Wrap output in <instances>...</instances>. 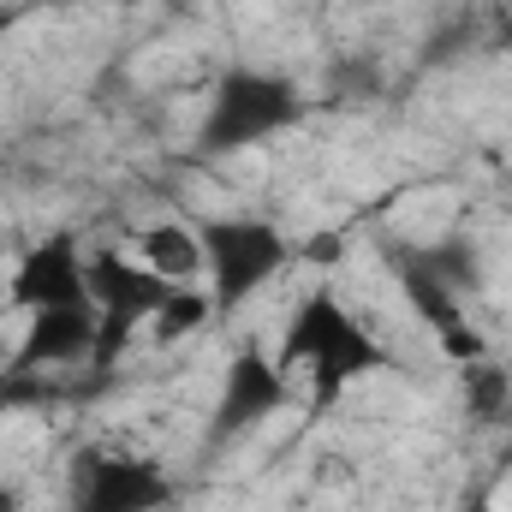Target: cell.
<instances>
[{"label": "cell", "instance_id": "cell-1", "mask_svg": "<svg viewBox=\"0 0 512 512\" xmlns=\"http://www.w3.org/2000/svg\"><path fill=\"white\" fill-rule=\"evenodd\" d=\"M304 120V90L286 72H262V66H221L203 126H197V149L203 155H233V149H256L280 131Z\"/></svg>", "mask_w": 512, "mask_h": 512}, {"label": "cell", "instance_id": "cell-2", "mask_svg": "<svg viewBox=\"0 0 512 512\" xmlns=\"http://www.w3.org/2000/svg\"><path fill=\"white\" fill-rule=\"evenodd\" d=\"M197 245H203L209 298L221 316H233L251 292H262L292 262L286 233L262 215H197Z\"/></svg>", "mask_w": 512, "mask_h": 512}, {"label": "cell", "instance_id": "cell-3", "mask_svg": "<svg viewBox=\"0 0 512 512\" xmlns=\"http://www.w3.org/2000/svg\"><path fill=\"white\" fill-rule=\"evenodd\" d=\"M173 298V280H161L155 268H143L137 256H90V304L102 310V334H96V364H114L126 352L131 328L149 322L161 304Z\"/></svg>", "mask_w": 512, "mask_h": 512}, {"label": "cell", "instance_id": "cell-4", "mask_svg": "<svg viewBox=\"0 0 512 512\" xmlns=\"http://www.w3.org/2000/svg\"><path fill=\"white\" fill-rule=\"evenodd\" d=\"M173 477L143 453H84L72 465V512H161Z\"/></svg>", "mask_w": 512, "mask_h": 512}, {"label": "cell", "instance_id": "cell-5", "mask_svg": "<svg viewBox=\"0 0 512 512\" xmlns=\"http://www.w3.org/2000/svg\"><path fill=\"white\" fill-rule=\"evenodd\" d=\"M286 405V370L262 352V346H239L227 358V376H221V399L209 411V441H233L256 423H268L274 411Z\"/></svg>", "mask_w": 512, "mask_h": 512}, {"label": "cell", "instance_id": "cell-6", "mask_svg": "<svg viewBox=\"0 0 512 512\" xmlns=\"http://www.w3.org/2000/svg\"><path fill=\"white\" fill-rule=\"evenodd\" d=\"M12 304L18 310H48V304H84L90 298V262L78 256L72 233H48L42 245L18 256L12 268Z\"/></svg>", "mask_w": 512, "mask_h": 512}, {"label": "cell", "instance_id": "cell-7", "mask_svg": "<svg viewBox=\"0 0 512 512\" xmlns=\"http://www.w3.org/2000/svg\"><path fill=\"white\" fill-rule=\"evenodd\" d=\"M96 334H102V310L84 298V304H48V310H30V328H24V346H18V370H42V364H72L84 352H96Z\"/></svg>", "mask_w": 512, "mask_h": 512}, {"label": "cell", "instance_id": "cell-8", "mask_svg": "<svg viewBox=\"0 0 512 512\" xmlns=\"http://www.w3.org/2000/svg\"><path fill=\"white\" fill-rule=\"evenodd\" d=\"M352 322V310L340 304V292L334 286H316V292H304L298 304H292V316H286V334H280V370L292 376V370H310L328 346H334V334Z\"/></svg>", "mask_w": 512, "mask_h": 512}, {"label": "cell", "instance_id": "cell-9", "mask_svg": "<svg viewBox=\"0 0 512 512\" xmlns=\"http://www.w3.org/2000/svg\"><path fill=\"white\" fill-rule=\"evenodd\" d=\"M387 268H393V280H399V292H405V304H411V316L429 328V334H447V328H459L465 322V298L429 268V256L417 251V245H387Z\"/></svg>", "mask_w": 512, "mask_h": 512}, {"label": "cell", "instance_id": "cell-10", "mask_svg": "<svg viewBox=\"0 0 512 512\" xmlns=\"http://www.w3.org/2000/svg\"><path fill=\"white\" fill-rule=\"evenodd\" d=\"M137 262L155 268V274L173 280V286H191V280L203 274L197 227H185V221H155V227H143V233H137Z\"/></svg>", "mask_w": 512, "mask_h": 512}, {"label": "cell", "instance_id": "cell-11", "mask_svg": "<svg viewBox=\"0 0 512 512\" xmlns=\"http://www.w3.org/2000/svg\"><path fill=\"white\" fill-rule=\"evenodd\" d=\"M465 411L471 423H507L512 417V370L495 358L465 364Z\"/></svg>", "mask_w": 512, "mask_h": 512}, {"label": "cell", "instance_id": "cell-12", "mask_svg": "<svg viewBox=\"0 0 512 512\" xmlns=\"http://www.w3.org/2000/svg\"><path fill=\"white\" fill-rule=\"evenodd\" d=\"M209 316H215V298H209V292H197V286H173V298L149 316V334H155L161 346H173V340H191L197 328H209Z\"/></svg>", "mask_w": 512, "mask_h": 512}, {"label": "cell", "instance_id": "cell-13", "mask_svg": "<svg viewBox=\"0 0 512 512\" xmlns=\"http://www.w3.org/2000/svg\"><path fill=\"white\" fill-rule=\"evenodd\" d=\"M423 256H429V268H435V274H441V280H447L459 298L483 286V268H477V251H471V239L447 233V239H435V245H429Z\"/></svg>", "mask_w": 512, "mask_h": 512}, {"label": "cell", "instance_id": "cell-14", "mask_svg": "<svg viewBox=\"0 0 512 512\" xmlns=\"http://www.w3.org/2000/svg\"><path fill=\"white\" fill-rule=\"evenodd\" d=\"M435 340H441V352H447L453 364H477V358H489V340H483V328H471V316H465L459 328L435 334Z\"/></svg>", "mask_w": 512, "mask_h": 512}, {"label": "cell", "instance_id": "cell-15", "mask_svg": "<svg viewBox=\"0 0 512 512\" xmlns=\"http://www.w3.org/2000/svg\"><path fill=\"white\" fill-rule=\"evenodd\" d=\"M334 251H340V239H310V245H304V262L328 268V262H334Z\"/></svg>", "mask_w": 512, "mask_h": 512}, {"label": "cell", "instance_id": "cell-16", "mask_svg": "<svg viewBox=\"0 0 512 512\" xmlns=\"http://www.w3.org/2000/svg\"><path fill=\"white\" fill-rule=\"evenodd\" d=\"M0 512H24V501H18V489H12V483H0Z\"/></svg>", "mask_w": 512, "mask_h": 512}, {"label": "cell", "instance_id": "cell-17", "mask_svg": "<svg viewBox=\"0 0 512 512\" xmlns=\"http://www.w3.org/2000/svg\"><path fill=\"white\" fill-rule=\"evenodd\" d=\"M459 512H495V501H489V495H471V501H465Z\"/></svg>", "mask_w": 512, "mask_h": 512}, {"label": "cell", "instance_id": "cell-18", "mask_svg": "<svg viewBox=\"0 0 512 512\" xmlns=\"http://www.w3.org/2000/svg\"><path fill=\"white\" fill-rule=\"evenodd\" d=\"M108 6H137V0H108Z\"/></svg>", "mask_w": 512, "mask_h": 512}, {"label": "cell", "instance_id": "cell-19", "mask_svg": "<svg viewBox=\"0 0 512 512\" xmlns=\"http://www.w3.org/2000/svg\"><path fill=\"white\" fill-rule=\"evenodd\" d=\"M376 6H382V0H376Z\"/></svg>", "mask_w": 512, "mask_h": 512}]
</instances>
